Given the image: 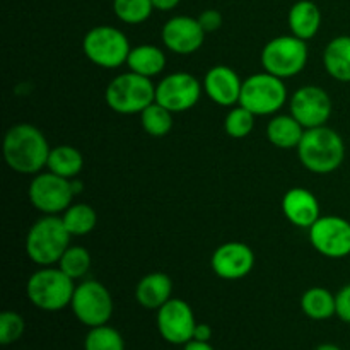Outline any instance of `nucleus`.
Returning <instances> with one entry per match:
<instances>
[{
	"label": "nucleus",
	"mask_w": 350,
	"mask_h": 350,
	"mask_svg": "<svg viewBox=\"0 0 350 350\" xmlns=\"http://www.w3.org/2000/svg\"><path fill=\"white\" fill-rule=\"evenodd\" d=\"M50 144L38 126L17 123L3 135L2 154L5 164L19 174H38L46 167Z\"/></svg>",
	"instance_id": "nucleus-1"
},
{
	"label": "nucleus",
	"mask_w": 350,
	"mask_h": 350,
	"mask_svg": "<svg viewBox=\"0 0 350 350\" xmlns=\"http://www.w3.org/2000/svg\"><path fill=\"white\" fill-rule=\"evenodd\" d=\"M296 150L301 164L314 174L334 173L345 159L344 139L327 125L308 129Z\"/></svg>",
	"instance_id": "nucleus-2"
},
{
	"label": "nucleus",
	"mask_w": 350,
	"mask_h": 350,
	"mask_svg": "<svg viewBox=\"0 0 350 350\" xmlns=\"http://www.w3.org/2000/svg\"><path fill=\"white\" fill-rule=\"evenodd\" d=\"M70 238L60 215H43L26 234L27 258L38 267L58 265L65 250L70 246Z\"/></svg>",
	"instance_id": "nucleus-3"
},
{
	"label": "nucleus",
	"mask_w": 350,
	"mask_h": 350,
	"mask_svg": "<svg viewBox=\"0 0 350 350\" xmlns=\"http://www.w3.org/2000/svg\"><path fill=\"white\" fill-rule=\"evenodd\" d=\"M75 280L58 267H40L27 279L26 294L34 308L46 313H57L70 306L75 291Z\"/></svg>",
	"instance_id": "nucleus-4"
},
{
	"label": "nucleus",
	"mask_w": 350,
	"mask_h": 350,
	"mask_svg": "<svg viewBox=\"0 0 350 350\" xmlns=\"http://www.w3.org/2000/svg\"><path fill=\"white\" fill-rule=\"evenodd\" d=\"M105 101L120 115H137L156 101V84L152 79L129 70L109 81L105 91Z\"/></svg>",
	"instance_id": "nucleus-5"
},
{
	"label": "nucleus",
	"mask_w": 350,
	"mask_h": 350,
	"mask_svg": "<svg viewBox=\"0 0 350 350\" xmlns=\"http://www.w3.org/2000/svg\"><path fill=\"white\" fill-rule=\"evenodd\" d=\"M130 41L122 29L108 24L94 26L82 38V51L85 58L96 67L115 70L122 65H126L129 58Z\"/></svg>",
	"instance_id": "nucleus-6"
},
{
	"label": "nucleus",
	"mask_w": 350,
	"mask_h": 350,
	"mask_svg": "<svg viewBox=\"0 0 350 350\" xmlns=\"http://www.w3.org/2000/svg\"><path fill=\"white\" fill-rule=\"evenodd\" d=\"M287 85L284 79L269 72H258L243 81L239 105L255 116H273L287 105Z\"/></svg>",
	"instance_id": "nucleus-7"
},
{
	"label": "nucleus",
	"mask_w": 350,
	"mask_h": 350,
	"mask_svg": "<svg viewBox=\"0 0 350 350\" xmlns=\"http://www.w3.org/2000/svg\"><path fill=\"white\" fill-rule=\"evenodd\" d=\"M308 41L296 38L294 34H282L272 38L260 53L263 70L280 79L296 77L306 68Z\"/></svg>",
	"instance_id": "nucleus-8"
},
{
	"label": "nucleus",
	"mask_w": 350,
	"mask_h": 350,
	"mask_svg": "<svg viewBox=\"0 0 350 350\" xmlns=\"http://www.w3.org/2000/svg\"><path fill=\"white\" fill-rule=\"evenodd\" d=\"M70 308L74 317L88 328L108 325L113 317L111 293L99 280H82L75 286Z\"/></svg>",
	"instance_id": "nucleus-9"
},
{
	"label": "nucleus",
	"mask_w": 350,
	"mask_h": 350,
	"mask_svg": "<svg viewBox=\"0 0 350 350\" xmlns=\"http://www.w3.org/2000/svg\"><path fill=\"white\" fill-rule=\"evenodd\" d=\"M27 197L38 212L44 215H58L70 207L75 195L70 180L51 171H41L31 180Z\"/></svg>",
	"instance_id": "nucleus-10"
},
{
	"label": "nucleus",
	"mask_w": 350,
	"mask_h": 350,
	"mask_svg": "<svg viewBox=\"0 0 350 350\" xmlns=\"http://www.w3.org/2000/svg\"><path fill=\"white\" fill-rule=\"evenodd\" d=\"M310 243L321 256L342 260L350 256V222L340 215H321L308 229Z\"/></svg>",
	"instance_id": "nucleus-11"
},
{
	"label": "nucleus",
	"mask_w": 350,
	"mask_h": 350,
	"mask_svg": "<svg viewBox=\"0 0 350 350\" xmlns=\"http://www.w3.org/2000/svg\"><path fill=\"white\" fill-rule=\"evenodd\" d=\"M204 92V84L188 72H173L156 84V103L171 113H185L193 108Z\"/></svg>",
	"instance_id": "nucleus-12"
},
{
	"label": "nucleus",
	"mask_w": 350,
	"mask_h": 350,
	"mask_svg": "<svg viewBox=\"0 0 350 350\" xmlns=\"http://www.w3.org/2000/svg\"><path fill=\"white\" fill-rule=\"evenodd\" d=\"M332 109L330 94L320 85H303L289 98V113L306 130L327 125Z\"/></svg>",
	"instance_id": "nucleus-13"
},
{
	"label": "nucleus",
	"mask_w": 350,
	"mask_h": 350,
	"mask_svg": "<svg viewBox=\"0 0 350 350\" xmlns=\"http://www.w3.org/2000/svg\"><path fill=\"white\" fill-rule=\"evenodd\" d=\"M156 325L159 335L167 344L185 345L193 338L197 321H195L193 310L187 301L171 297L157 310Z\"/></svg>",
	"instance_id": "nucleus-14"
},
{
	"label": "nucleus",
	"mask_w": 350,
	"mask_h": 350,
	"mask_svg": "<svg viewBox=\"0 0 350 350\" xmlns=\"http://www.w3.org/2000/svg\"><path fill=\"white\" fill-rule=\"evenodd\" d=\"M253 267H255V253L246 243H222L212 253L211 269L222 280L245 279L252 273Z\"/></svg>",
	"instance_id": "nucleus-15"
},
{
	"label": "nucleus",
	"mask_w": 350,
	"mask_h": 350,
	"mask_svg": "<svg viewBox=\"0 0 350 350\" xmlns=\"http://www.w3.org/2000/svg\"><path fill=\"white\" fill-rule=\"evenodd\" d=\"M205 31L197 17L174 16L164 23L161 29V40L164 48L176 55H191L202 48L205 41Z\"/></svg>",
	"instance_id": "nucleus-16"
},
{
	"label": "nucleus",
	"mask_w": 350,
	"mask_h": 350,
	"mask_svg": "<svg viewBox=\"0 0 350 350\" xmlns=\"http://www.w3.org/2000/svg\"><path fill=\"white\" fill-rule=\"evenodd\" d=\"M202 84L207 98L215 105L226 108L239 105L243 81L238 72L232 70L229 65H214L208 68Z\"/></svg>",
	"instance_id": "nucleus-17"
},
{
	"label": "nucleus",
	"mask_w": 350,
	"mask_h": 350,
	"mask_svg": "<svg viewBox=\"0 0 350 350\" xmlns=\"http://www.w3.org/2000/svg\"><path fill=\"white\" fill-rule=\"evenodd\" d=\"M282 212L287 221L299 229H310L321 217L320 202L306 188H291L282 197Z\"/></svg>",
	"instance_id": "nucleus-18"
},
{
	"label": "nucleus",
	"mask_w": 350,
	"mask_h": 350,
	"mask_svg": "<svg viewBox=\"0 0 350 350\" xmlns=\"http://www.w3.org/2000/svg\"><path fill=\"white\" fill-rule=\"evenodd\" d=\"M173 297V280L164 272L144 275L135 287V299L142 308L157 311Z\"/></svg>",
	"instance_id": "nucleus-19"
},
{
	"label": "nucleus",
	"mask_w": 350,
	"mask_h": 350,
	"mask_svg": "<svg viewBox=\"0 0 350 350\" xmlns=\"http://www.w3.org/2000/svg\"><path fill=\"white\" fill-rule=\"evenodd\" d=\"M291 34L304 41L313 40L321 27V10L313 0H297L287 14Z\"/></svg>",
	"instance_id": "nucleus-20"
},
{
	"label": "nucleus",
	"mask_w": 350,
	"mask_h": 350,
	"mask_svg": "<svg viewBox=\"0 0 350 350\" xmlns=\"http://www.w3.org/2000/svg\"><path fill=\"white\" fill-rule=\"evenodd\" d=\"M323 67L334 81L350 84V34L328 41L323 50Z\"/></svg>",
	"instance_id": "nucleus-21"
},
{
	"label": "nucleus",
	"mask_w": 350,
	"mask_h": 350,
	"mask_svg": "<svg viewBox=\"0 0 350 350\" xmlns=\"http://www.w3.org/2000/svg\"><path fill=\"white\" fill-rule=\"evenodd\" d=\"M304 132H306V129L291 113L289 115H279V113L273 115L265 129L269 142L273 147H279L284 150L297 149Z\"/></svg>",
	"instance_id": "nucleus-22"
},
{
	"label": "nucleus",
	"mask_w": 350,
	"mask_h": 350,
	"mask_svg": "<svg viewBox=\"0 0 350 350\" xmlns=\"http://www.w3.org/2000/svg\"><path fill=\"white\" fill-rule=\"evenodd\" d=\"M126 67L144 77H156L166 68V53L156 44H137L130 50Z\"/></svg>",
	"instance_id": "nucleus-23"
},
{
	"label": "nucleus",
	"mask_w": 350,
	"mask_h": 350,
	"mask_svg": "<svg viewBox=\"0 0 350 350\" xmlns=\"http://www.w3.org/2000/svg\"><path fill=\"white\" fill-rule=\"evenodd\" d=\"M301 310L314 321L337 317V297L325 287H311L301 296Z\"/></svg>",
	"instance_id": "nucleus-24"
},
{
	"label": "nucleus",
	"mask_w": 350,
	"mask_h": 350,
	"mask_svg": "<svg viewBox=\"0 0 350 350\" xmlns=\"http://www.w3.org/2000/svg\"><path fill=\"white\" fill-rule=\"evenodd\" d=\"M46 167L48 171L58 174V176L74 180V178H79L82 167H84V156L77 147L62 144V146L51 147Z\"/></svg>",
	"instance_id": "nucleus-25"
},
{
	"label": "nucleus",
	"mask_w": 350,
	"mask_h": 350,
	"mask_svg": "<svg viewBox=\"0 0 350 350\" xmlns=\"http://www.w3.org/2000/svg\"><path fill=\"white\" fill-rule=\"evenodd\" d=\"M60 217L70 236H88L89 232L94 231L98 224V214L94 208L82 202L72 204Z\"/></svg>",
	"instance_id": "nucleus-26"
},
{
	"label": "nucleus",
	"mask_w": 350,
	"mask_h": 350,
	"mask_svg": "<svg viewBox=\"0 0 350 350\" xmlns=\"http://www.w3.org/2000/svg\"><path fill=\"white\" fill-rule=\"evenodd\" d=\"M140 125L150 137H166L173 129V113L154 101L140 113Z\"/></svg>",
	"instance_id": "nucleus-27"
},
{
	"label": "nucleus",
	"mask_w": 350,
	"mask_h": 350,
	"mask_svg": "<svg viewBox=\"0 0 350 350\" xmlns=\"http://www.w3.org/2000/svg\"><path fill=\"white\" fill-rule=\"evenodd\" d=\"M91 253L84 246H68L64 255H62L60 262H58V269L74 280L84 279L89 270H91Z\"/></svg>",
	"instance_id": "nucleus-28"
},
{
	"label": "nucleus",
	"mask_w": 350,
	"mask_h": 350,
	"mask_svg": "<svg viewBox=\"0 0 350 350\" xmlns=\"http://www.w3.org/2000/svg\"><path fill=\"white\" fill-rule=\"evenodd\" d=\"M113 12L118 21L135 26L149 19L154 5L152 0H113Z\"/></svg>",
	"instance_id": "nucleus-29"
},
{
	"label": "nucleus",
	"mask_w": 350,
	"mask_h": 350,
	"mask_svg": "<svg viewBox=\"0 0 350 350\" xmlns=\"http://www.w3.org/2000/svg\"><path fill=\"white\" fill-rule=\"evenodd\" d=\"M84 350H125V340L116 328L101 325L89 328L84 338Z\"/></svg>",
	"instance_id": "nucleus-30"
},
{
	"label": "nucleus",
	"mask_w": 350,
	"mask_h": 350,
	"mask_svg": "<svg viewBox=\"0 0 350 350\" xmlns=\"http://www.w3.org/2000/svg\"><path fill=\"white\" fill-rule=\"evenodd\" d=\"M255 129V115L250 109L236 105L229 109L224 120V130L231 139H245Z\"/></svg>",
	"instance_id": "nucleus-31"
},
{
	"label": "nucleus",
	"mask_w": 350,
	"mask_h": 350,
	"mask_svg": "<svg viewBox=\"0 0 350 350\" xmlns=\"http://www.w3.org/2000/svg\"><path fill=\"white\" fill-rule=\"evenodd\" d=\"M26 330L24 318L16 311H3L0 314V344L10 345L19 340Z\"/></svg>",
	"instance_id": "nucleus-32"
},
{
	"label": "nucleus",
	"mask_w": 350,
	"mask_h": 350,
	"mask_svg": "<svg viewBox=\"0 0 350 350\" xmlns=\"http://www.w3.org/2000/svg\"><path fill=\"white\" fill-rule=\"evenodd\" d=\"M337 317L340 318L344 323L350 325V282L345 284L337 294Z\"/></svg>",
	"instance_id": "nucleus-33"
},
{
	"label": "nucleus",
	"mask_w": 350,
	"mask_h": 350,
	"mask_svg": "<svg viewBox=\"0 0 350 350\" xmlns=\"http://www.w3.org/2000/svg\"><path fill=\"white\" fill-rule=\"evenodd\" d=\"M205 33H214L222 26V14L215 9H207L197 17Z\"/></svg>",
	"instance_id": "nucleus-34"
},
{
	"label": "nucleus",
	"mask_w": 350,
	"mask_h": 350,
	"mask_svg": "<svg viewBox=\"0 0 350 350\" xmlns=\"http://www.w3.org/2000/svg\"><path fill=\"white\" fill-rule=\"evenodd\" d=\"M212 338V328L205 323H197L193 332V340H200V342H211Z\"/></svg>",
	"instance_id": "nucleus-35"
},
{
	"label": "nucleus",
	"mask_w": 350,
	"mask_h": 350,
	"mask_svg": "<svg viewBox=\"0 0 350 350\" xmlns=\"http://www.w3.org/2000/svg\"><path fill=\"white\" fill-rule=\"evenodd\" d=\"M181 0H152L154 10H161V12H170V10L176 9L180 5Z\"/></svg>",
	"instance_id": "nucleus-36"
},
{
	"label": "nucleus",
	"mask_w": 350,
	"mask_h": 350,
	"mask_svg": "<svg viewBox=\"0 0 350 350\" xmlns=\"http://www.w3.org/2000/svg\"><path fill=\"white\" fill-rule=\"evenodd\" d=\"M183 350H215L211 345V342H200V340H193L191 338L190 342L183 345Z\"/></svg>",
	"instance_id": "nucleus-37"
},
{
	"label": "nucleus",
	"mask_w": 350,
	"mask_h": 350,
	"mask_svg": "<svg viewBox=\"0 0 350 350\" xmlns=\"http://www.w3.org/2000/svg\"><path fill=\"white\" fill-rule=\"evenodd\" d=\"M72 183V190H74V195L77 197L79 193H82V190H84V183H82L79 178H74V180H70Z\"/></svg>",
	"instance_id": "nucleus-38"
},
{
	"label": "nucleus",
	"mask_w": 350,
	"mask_h": 350,
	"mask_svg": "<svg viewBox=\"0 0 350 350\" xmlns=\"http://www.w3.org/2000/svg\"><path fill=\"white\" fill-rule=\"evenodd\" d=\"M314 350H342V349L335 344H321V345H318Z\"/></svg>",
	"instance_id": "nucleus-39"
}]
</instances>
